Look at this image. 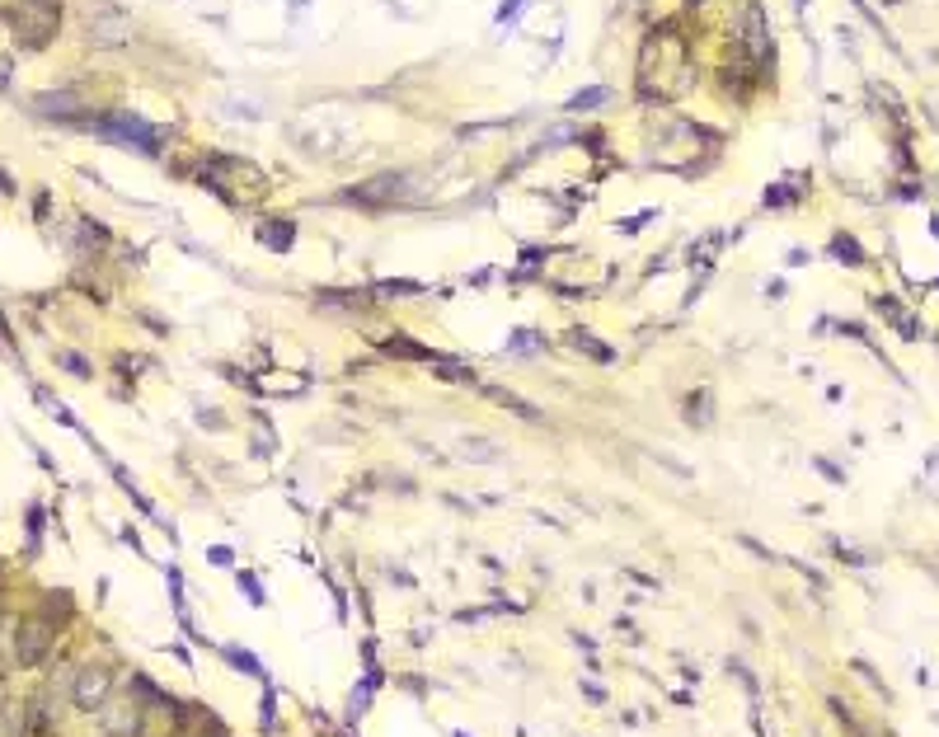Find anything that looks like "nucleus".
Listing matches in <instances>:
<instances>
[{
    "label": "nucleus",
    "instance_id": "obj_10",
    "mask_svg": "<svg viewBox=\"0 0 939 737\" xmlns=\"http://www.w3.org/2000/svg\"><path fill=\"white\" fill-rule=\"evenodd\" d=\"M573 348H578V352H588V358H597V362H611V358H616L611 348H606V343H597V339H592V334H583V329L573 334Z\"/></svg>",
    "mask_w": 939,
    "mask_h": 737
},
{
    "label": "nucleus",
    "instance_id": "obj_1",
    "mask_svg": "<svg viewBox=\"0 0 939 737\" xmlns=\"http://www.w3.org/2000/svg\"><path fill=\"white\" fill-rule=\"evenodd\" d=\"M99 132H104V136H114V142L136 146V151H155V142H160V132H155L151 123H142L136 113H114V118H108Z\"/></svg>",
    "mask_w": 939,
    "mask_h": 737
},
{
    "label": "nucleus",
    "instance_id": "obj_9",
    "mask_svg": "<svg viewBox=\"0 0 939 737\" xmlns=\"http://www.w3.org/2000/svg\"><path fill=\"white\" fill-rule=\"evenodd\" d=\"M226 658H231V663H235L244 676H259V681H263V663L254 658V653H244L240 644H226Z\"/></svg>",
    "mask_w": 939,
    "mask_h": 737
},
{
    "label": "nucleus",
    "instance_id": "obj_14",
    "mask_svg": "<svg viewBox=\"0 0 939 737\" xmlns=\"http://www.w3.org/2000/svg\"><path fill=\"white\" fill-rule=\"evenodd\" d=\"M207 559H212V564H221V568H226V564H231V550H226V545H216V550H212Z\"/></svg>",
    "mask_w": 939,
    "mask_h": 737
},
{
    "label": "nucleus",
    "instance_id": "obj_12",
    "mask_svg": "<svg viewBox=\"0 0 939 737\" xmlns=\"http://www.w3.org/2000/svg\"><path fill=\"white\" fill-rule=\"evenodd\" d=\"M240 592H250V602H254V606H263V602H268V596H263V587H259V578H254V573H240Z\"/></svg>",
    "mask_w": 939,
    "mask_h": 737
},
{
    "label": "nucleus",
    "instance_id": "obj_3",
    "mask_svg": "<svg viewBox=\"0 0 939 737\" xmlns=\"http://www.w3.org/2000/svg\"><path fill=\"white\" fill-rule=\"evenodd\" d=\"M108 686H114V676H108L104 667H80V676H75V704H80V709H99L104 695H108Z\"/></svg>",
    "mask_w": 939,
    "mask_h": 737
},
{
    "label": "nucleus",
    "instance_id": "obj_13",
    "mask_svg": "<svg viewBox=\"0 0 939 737\" xmlns=\"http://www.w3.org/2000/svg\"><path fill=\"white\" fill-rule=\"evenodd\" d=\"M19 723H24V714L5 709V714H0V737H19Z\"/></svg>",
    "mask_w": 939,
    "mask_h": 737
},
{
    "label": "nucleus",
    "instance_id": "obj_11",
    "mask_svg": "<svg viewBox=\"0 0 939 737\" xmlns=\"http://www.w3.org/2000/svg\"><path fill=\"white\" fill-rule=\"evenodd\" d=\"M592 103H606V90H601V85H592V90H583V94H573V99H568V113H583V108H592Z\"/></svg>",
    "mask_w": 939,
    "mask_h": 737
},
{
    "label": "nucleus",
    "instance_id": "obj_2",
    "mask_svg": "<svg viewBox=\"0 0 939 737\" xmlns=\"http://www.w3.org/2000/svg\"><path fill=\"white\" fill-rule=\"evenodd\" d=\"M57 29V10H52V0H24L19 10V34H29V43H47V34Z\"/></svg>",
    "mask_w": 939,
    "mask_h": 737
},
{
    "label": "nucleus",
    "instance_id": "obj_6",
    "mask_svg": "<svg viewBox=\"0 0 939 737\" xmlns=\"http://www.w3.org/2000/svg\"><path fill=\"white\" fill-rule=\"evenodd\" d=\"M47 644H52V634H47V624H24V634H19V663L24 667H34V663H43V653H47Z\"/></svg>",
    "mask_w": 939,
    "mask_h": 737
},
{
    "label": "nucleus",
    "instance_id": "obj_8",
    "mask_svg": "<svg viewBox=\"0 0 939 737\" xmlns=\"http://www.w3.org/2000/svg\"><path fill=\"white\" fill-rule=\"evenodd\" d=\"M381 348H385V352H395V358H419V362H432V348L409 343V339H400V334H395V339H385Z\"/></svg>",
    "mask_w": 939,
    "mask_h": 737
},
{
    "label": "nucleus",
    "instance_id": "obj_5",
    "mask_svg": "<svg viewBox=\"0 0 939 737\" xmlns=\"http://www.w3.org/2000/svg\"><path fill=\"white\" fill-rule=\"evenodd\" d=\"M127 34H132V19H127V15H114V10L90 15V38H99V43H123Z\"/></svg>",
    "mask_w": 939,
    "mask_h": 737
},
{
    "label": "nucleus",
    "instance_id": "obj_16",
    "mask_svg": "<svg viewBox=\"0 0 939 737\" xmlns=\"http://www.w3.org/2000/svg\"><path fill=\"white\" fill-rule=\"evenodd\" d=\"M456 737H465V732H456Z\"/></svg>",
    "mask_w": 939,
    "mask_h": 737
},
{
    "label": "nucleus",
    "instance_id": "obj_7",
    "mask_svg": "<svg viewBox=\"0 0 939 737\" xmlns=\"http://www.w3.org/2000/svg\"><path fill=\"white\" fill-rule=\"evenodd\" d=\"M832 254H836L841 263H850V268L869 263V259H865V250H860V240H855V235H832Z\"/></svg>",
    "mask_w": 939,
    "mask_h": 737
},
{
    "label": "nucleus",
    "instance_id": "obj_15",
    "mask_svg": "<svg viewBox=\"0 0 939 737\" xmlns=\"http://www.w3.org/2000/svg\"><path fill=\"white\" fill-rule=\"evenodd\" d=\"M817 470H822L826 479H836V484H845V479H841V470H836V466H826V460H817Z\"/></svg>",
    "mask_w": 939,
    "mask_h": 737
},
{
    "label": "nucleus",
    "instance_id": "obj_4",
    "mask_svg": "<svg viewBox=\"0 0 939 737\" xmlns=\"http://www.w3.org/2000/svg\"><path fill=\"white\" fill-rule=\"evenodd\" d=\"M742 43H747V52H752L756 62L770 57V29H766V10L756 5V0L747 5V29H742Z\"/></svg>",
    "mask_w": 939,
    "mask_h": 737
}]
</instances>
